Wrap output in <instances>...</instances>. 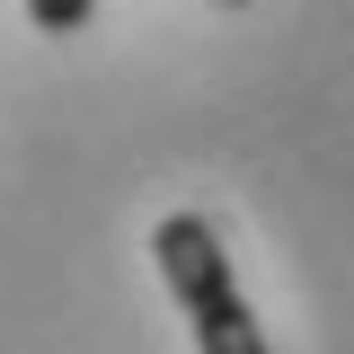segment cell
Here are the masks:
<instances>
[{"label": "cell", "instance_id": "obj_1", "mask_svg": "<svg viewBox=\"0 0 354 354\" xmlns=\"http://www.w3.org/2000/svg\"><path fill=\"white\" fill-rule=\"evenodd\" d=\"M151 257H160L169 301L195 328V354H274L257 310H248V292H239V274H230V248H221V230L204 213H169L151 230Z\"/></svg>", "mask_w": 354, "mask_h": 354}, {"label": "cell", "instance_id": "obj_2", "mask_svg": "<svg viewBox=\"0 0 354 354\" xmlns=\"http://www.w3.org/2000/svg\"><path fill=\"white\" fill-rule=\"evenodd\" d=\"M88 9H97V0H27V18H36L44 36H80Z\"/></svg>", "mask_w": 354, "mask_h": 354}]
</instances>
